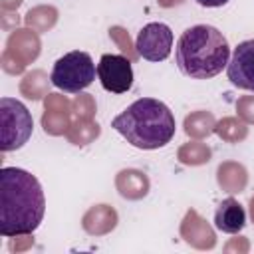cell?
I'll use <instances>...</instances> for the list:
<instances>
[{
  "label": "cell",
  "mask_w": 254,
  "mask_h": 254,
  "mask_svg": "<svg viewBox=\"0 0 254 254\" xmlns=\"http://www.w3.org/2000/svg\"><path fill=\"white\" fill-rule=\"evenodd\" d=\"M46 212V196L40 181L18 167H2L0 171V234L24 236L32 234Z\"/></svg>",
  "instance_id": "cell-1"
},
{
  "label": "cell",
  "mask_w": 254,
  "mask_h": 254,
  "mask_svg": "<svg viewBox=\"0 0 254 254\" xmlns=\"http://www.w3.org/2000/svg\"><path fill=\"white\" fill-rule=\"evenodd\" d=\"M111 127L133 147L143 151L161 149L175 137V115L159 99L141 97L113 117Z\"/></svg>",
  "instance_id": "cell-2"
},
{
  "label": "cell",
  "mask_w": 254,
  "mask_h": 254,
  "mask_svg": "<svg viewBox=\"0 0 254 254\" xmlns=\"http://www.w3.org/2000/svg\"><path fill=\"white\" fill-rule=\"evenodd\" d=\"M230 60V46L220 30L208 24L187 28L175 48L179 69L192 79H210L218 75Z\"/></svg>",
  "instance_id": "cell-3"
},
{
  "label": "cell",
  "mask_w": 254,
  "mask_h": 254,
  "mask_svg": "<svg viewBox=\"0 0 254 254\" xmlns=\"http://www.w3.org/2000/svg\"><path fill=\"white\" fill-rule=\"evenodd\" d=\"M95 73H97V67L91 56L87 52L73 50L64 54L60 60H56L50 79L58 89L65 93H79L93 83Z\"/></svg>",
  "instance_id": "cell-4"
},
{
  "label": "cell",
  "mask_w": 254,
  "mask_h": 254,
  "mask_svg": "<svg viewBox=\"0 0 254 254\" xmlns=\"http://www.w3.org/2000/svg\"><path fill=\"white\" fill-rule=\"evenodd\" d=\"M0 149L2 153L16 151L28 143L34 131V121L28 107L12 97L0 99Z\"/></svg>",
  "instance_id": "cell-5"
},
{
  "label": "cell",
  "mask_w": 254,
  "mask_h": 254,
  "mask_svg": "<svg viewBox=\"0 0 254 254\" xmlns=\"http://www.w3.org/2000/svg\"><path fill=\"white\" fill-rule=\"evenodd\" d=\"M137 54L147 62H163L171 56L173 50V32L163 22L145 24L135 40Z\"/></svg>",
  "instance_id": "cell-6"
},
{
  "label": "cell",
  "mask_w": 254,
  "mask_h": 254,
  "mask_svg": "<svg viewBox=\"0 0 254 254\" xmlns=\"http://www.w3.org/2000/svg\"><path fill=\"white\" fill-rule=\"evenodd\" d=\"M97 77L105 91L125 93L133 85V65L125 56L103 54L97 64Z\"/></svg>",
  "instance_id": "cell-7"
},
{
  "label": "cell",
  "mask_w": 254,
  "mask_h": 254,
  "mask_svg": "<svg viewBox=\"0 0 254 254\" xmlns=\"http://www.w3.org/2000/svg\"><path fill=\"white\" fill-rule=\"evenodd\" d=\"M226 75L232 85L254 91V40L240 42L226 65Z\"/></svg>",
  "instance_id": "cell-8"
},
{
  "label": "cell",
  "mask_w": 254,
  "mask_h": 254,
  "mask_svg": "<svg viewBox=\"0 0 254 254\" xmlns=\"http://www.w3.org/2000/svg\"><path fill=\"white\" fill-rule=\"evenodd\" d=\"M244 224H246L244 206L232 196L224 198L214 212V226L226 234H238L244 228Z\"/></svg>",
  "instance_id": "cell-9"
},
{
  "label": "cell",
  "mask_w": 254,
  "mask_h": 254,
  "mask_svg": "<svg viewBox=\"0 0 254 254\" xmlns=\"http://www.w3.org/2000/svg\"><path fill=\"white\" fill-rule=\"evenodd\" d=\"M228 0H196V4H200V6H204V8H220V6H224Z\"/></svg>",
  "instance_id": "cell-10"
}]
</instances>
